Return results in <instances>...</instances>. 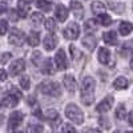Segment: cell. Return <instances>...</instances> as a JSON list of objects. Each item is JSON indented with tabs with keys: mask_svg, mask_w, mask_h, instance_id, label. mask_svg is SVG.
<instances>
[{
	"mask_svg": "<svg viewBox=\"0 0 133 133\" xmlns=\"http://www.w3.org/2000/svg\"><path fill=\"white\" fill-rule=\"evenodd\" d=\"M95 87L96 83L93 77L85 76L81 81V100L85 105H91L95 100Z\"/></svg>",
	"mask_w": 133,
	"mask_h": 133,
	"instance_id": "cell-1",
	"label": "cell"
},
{
	"mask_svg": "<svg viewBox=\"0 0 133 133\" xmlns=\"http://www.w3.org/2000/svg\"><path fill=\"white\" fill-rule=\"evenodd\" d=\"M37 89L47 95V96H52V97H59L61 95V88L59 85V83L56 81H44L41 84H39Z\"/></svg>",
	"mask_w": 133,
	"mask_h": 133,
	"instance_id": "cell-2",
	"label": "cell"
},
{
	"mask_svg": "<svg viewBox=\"0 0 133 133\" xmlns=\"http://www.w3.org/2000/svg\"><path fill=\"white\" fill-rule=\"evenodd\" d=\"M65 115L66 117H68L71 121H73L75 124H83V121H84V116H83V112H81V109L75 105V104H68L65 108Z\"/></svg>",
	"mask_w": 133,
	"mask_h": 133,
	"instance_id": "cell-3",
	"label": "cell"
},
{
	"mask_svg": "<svg viewBox=\"0 0 133 133\" xmlns=\"http://www.w3.org/2000/svg\"><path fill=\"white\" fill-rule=\"evenodd\" d=\"M25 33L23 31H20L19 28H12L9 32V37H8V41L9 44H12L15 47H20L23 45V43L25 41Z\"/></svg>",
	"mask_w": 133,
	"mask_h": 133,
	"instance_id": "cell-4",
	"label": "cell"
},
{
	"mask_svg": "<svg viewBox=\"0 0 133 133\" xmlns=\"http://www.w3.org/2000/svg\"><path fill=\"white\" fill-rule=\"evenodd\" d=\"M63 35L65 39L68 40H76L80 35V28L76 23H69L68 25L65 27V29L63 31Z\"/></svg>",
	"mask_w": 133,
	"mask_h": 133,
	"instance_id": "cell-5",
	"label": "cell"
},
{
	"mask_svg": "<svg viewBox=\"0 0 133 133\" xmlns=\"http://www.w3.org/2000/svg\"><path fill=\"white\" fill-rule=\"evenodd\" d=\"M24 120V115L19 112V110H16V112H12L8 118V129L9 130H15L20 124H21V121Z\"/></svg>",
	"mask_w": 133,
	"mask_h": 133,
	"instance_id": "cell-6",
	"label": "cell"
},
{
	"mask_svg": "<svg viewBox=\"0 0 133 133\" xmlns=\"http://www.w3.org/2000/svg\"><path fill=\"white\" fill-rule=\"evenodd\" d=\"M55 64H56V68L59 71H65L66 68H68V61H66L64 49H59L57 51L56 56H55Z\"/></svg>",
	"mask_w": 133,
	"mask_h": 133,
	"instance_id": "cell-7",
	"label": "cell"
},
{
	"mask_svg": "<svg viewBox=\"0 0 133 133\" xmlns=\"http://www.w3.org/2000/svg\"><path fill=\"white\" fill-rule=\"evenodd\" d=\"M24 69H25V61L23 59H17V60H15L12 64H11V66H9V75L11 76H17Z\"/></svg>",
	"mask_w": 133,
	"mask_h": 133,
	"instance_id": "cell-8",
	"label": "cell"
},
{
	"mask_svg": "<svg viewBox=\"0 0 133 133\" xmlns=\"http://www.w3.org/2000/svg\"><path fill=\"white\" fill-rule=\"evenodd\" d=\"M113 105V97L112 96H107L103 101H100L96 107V110L100 113H104V112H108V110L112 108Z\"/></svg>",
	"mask_w": 133,
	"mask_h": 133,
	"instance_id": "cell-9",
	"label": "cell"
},
{
	"mask_svg": "<svg viewBox=\"0 0 133 133\" xmlns=\"http://www.w3.org/2000/svg\"><path fill=\"white\" fill-rule=\"evenodd\" d=\"M43 44H44V48L47 51H52L57 45V37L55 35H47L43 40Z\"/></svg>",
	"mask_w": 133,
	"mask_h": 133,
	"instance_id": "cell-10",
	"label": "cell"
},
{
	"mask_svg": "<svg viewBox=\"0 0 133 133\" xmlns=\"http://www.w3.org/2000/svg\"><path fill=\"white\" fill-rule=\"evenodd\" d=\"M40 71L44 75H53L55 73V68H53V61L51 57H47L44 61H41V66H40Z\"/></svg>",
	"mask_w": 133,
	"mask_h": 133,
	"instance_id": "cell-11",
	"label": "cell"
},
{
	"mask_svg": "<svg viewBox=\"0 0 133 133\" xmlns=\"http://www.w3.org/2000/svg\"><path fill=\"white\" fill-rule=\"evenodd\" d=\"M63 83H64L65 89L68 91L69 93H73V92L76 91V80H75V77H73V76H71V75L64 76Z\"/></svg>",
	"mask_w": 133,
	"mask_h": 133,
	"instance_id": "cell-12",
	"label": "cell"
},
{
	"mask_svg": "<svg viewBox=\"0 0 133 133\" xmlns=\"http://www.w3.org/2000/svg\"><path fill=\"white\" fill-rule=\"evenodd\" d=\"M19 100H20V98H19L17 96L9 93L8 96H5V97L3 98L2 104H3V107H5V108H15V107L19 104Z\"/></svg>",
	"mask_w": 133,
	"mask_h": 133,
	"instance_id": "cell-13",
	"label": "cell"
},
{
	"mask_svg": "<svg viewBox=\"0 0 133 133\" xmlns=\"http://www.w3.org/2000/svg\"><path fill=\"white\" fill-rule=\"evenodd\" d=\"M55 16H56V19L59 21L64 23V21L68 19V9H66L63 4H59L56 7V9H55Z\"/></svg>",
	"mask_w": 133,
	"mask_h": 133,
	"instance_id": "cell-14",
	"label": "cell"
},
{
	"mask_svg": "<svg viewBox=\"0 0 133 133\" xmlns=\"http://www.w3.org/2000/svg\"><path fill=\"white\" fill-rule=\"evenodd\" d=\"M83 44L85 45V48H88L89 51H93L96 48V44H97V40L96 37L92 35V33H87L83 39Z\"/></svg>",
	"mask_w": 133,
	"mask_h": 133,
	"instance_id": "cell-15",
	"label": "cell"
},
{
	"mask_svg": "<svg viewBox=\"0 0 133 133\" xmlns=\"http://www.w3.org/2000/svg\"><path fill=\"white\" fill-rule=\"evenodd\" d=\"M71 9H72L73 15H75L77 19H83V16H84V8H83V5H81L79 2L72 0V2H71Z\"/></svg>",
	"mask_w": 133,
	"mask_h": 133,
	"instance_id": "cell-16",
	"label": "cell"
},
{
	"mask_svg": "<svg viewBox=\"0 0 133 133\" xmlns=\"http://www.w3.org/2000/svg\"><path fill=\"white\" fill-rule=\"evenodd\" d=\"M29 5H28V3L25 2V0H19L17 2V14H19V16L20 17H27V15H28V12H29Z\"/></svg>",
	"mask_w": 133,
	"mask_h": 133,
	"instance_id": "cell-17",
	"label": "cell"
},
{
	"mask_svg": "<svg viewBox=\"0 0 133 133\" xmlns=\"http://www.w3.org/2000/svg\"><path fill=\"white\" fill-rule=\"evenodd\" d=\"M104 41L107 44H109V45H115V44L117 43V33L115 31H109V32H105L104 35Z\"/></svg>",
	"mask_w": 133,
	"mask_h": 133,
	"instance_id": "cell-18",
	"label": "cell"
},
{
	"mask_svg": "<svg viewBox=\"0 0 133 133\" xmlns=\"http://www.w3.org/2000/svg\"><path fill=\"white\" fill-rule=\"evenodd\" d=\"M110 60V52L108 48H100L98 51V61L101 64H108Z\"/></svg>",
	"mask_w": 133,
	"mask_h": 133,
	"instance_id": "cell-19",
	"label": "cell"
},
{
	"mask_svg": "<svg viewBox=\"0 0 133 133\" xmlns=\"http://www.w3.org/2000/svg\"><path fill=\"white\" fill-rule=\"evenodd\" d=\"M27 41L31 47H37L39 45V43H40V35H39V32H35V31H32L28 37H27Z\"/></svg>",
	"mask_w": 133,
	"mask_h": 133,
	"instance_id": "cell-20",
	"label": "cell"
},
{
	"mask_svg": "<svg viewBox=\"0 0 133 133\" xmlns=\"http://www.w3.org/2000/svg\"><path fill=\"white\" fill-rule=\"evenodd\" d=\"M118 31H120V33L123 36H127L133 31V24L129 23V21H123V23L120 24V27H118Z\"/></svg>",
	"mask_w": 133,
	"mask_h": 133,
	"instance_id": "cell-21",
	"label": "cell"
},
{
	"mask_svg": "<svg viewBox=\"0 0 133 133\" xmlns=\"http://www.w3.org/2000/svg\"><path fill=\"white\" fill-rule=\"evenodd\" d=\"M91 9H92V12H93L95 15H100V14H104V12H105L107 7H105L104 3H101V2H93L92 5H91Z\"/></svg>",
	"mask_w": 133,
	"mask_h": 133,
	"instance_id": "cell-22",
	"label": "cell"
},
{
	"mask_svg": "<svg viewBox=\"0 0 133 133\" xmlns=\"http://www.w3.org/2000/svg\"><path fill=\"white\" fill-rule=\"evenodd\" d=\"M43 118L53 123V121L59 120V113H57V110H55V109H48V110H45V113L43 115Z\"/></svg>",
	"mask_w": 133,
	"mask_h": 133,
	"instance_id": "cell-23",
	"label": "cell"
},
{
	"mask_svg": "<svg viewBox=\"0 0 133 133\" xmlns=\"http://www.w3.org/2000/svg\"><path fill=\"white\" fill-rule=\"evenodd\" d=\"M129 85V81L125 79V77H117V79L113 81V87L116 89H125Z\"/></svg>",
	"mask_w": 133,
	"mask_h": 133,
	"instance_id": "cell-24",
	"label": "cell"
},
{
	"mask_svg": "<svg viewBox=\"0 0 133 133\" xmlns=\"http://www.w3.org/2000/svg\"><path fill=\"white\" fill-rule=\"evenodd\" d=\"M36 5H37L39 9L43 11V12H49V11L52 9V3L47 2V0H37Z\"/></svg>",
	"mask_w": 133,
	"mask_h": 133,
	"instance_id": "cell-25",
	"label": "cell"
},
{
	"mask_svg": "<svg viewBox=\"0 0 133 133\" xmlns=\"http://www.w3.org/2000/svg\"><path fill=\"white\" fill-rule=\"evenodd\" d=\"M97 21H98V23L101 24V25H109L110 23H112V17L104 12V14L97 15Z\"/></svg>",
	"mask_w": 133,
	"mask_h": 133,
	"instance_id": "cell-26",
	"label": "cell"
},
{
	"mask_svg": "<svg viewBox=\"0 0 133 133\" xmlns=\"http://www.w3.org/2000/svg\"><path fill=\"white\" fill-rule=\"evenodd\" d=\"M116 117L118 120H124L127 117V109H125V105L124 104H120L116 109Z\"/></svg>",
	"mask_w": 133,
	"mask_h": 133,
	"instance_id": "cell-27",
	"label": "cell"
},
{
	"mask_svg": "<svg viewBox=\"0 0 133 133\" xmlns=\"http://www.w3.org/2000/svg\"><path fill=\"white\" fill-rule=\"evenodd\" d=\"M43 20H44V16L39 12H33L31 15V21H32V24H35V25H40L43 23Z\"/></svg>",
	"mask_w": 133,
	"mask_h": 133,
	"instance_id": "cell-28",
	"label": "cell"
},
{
	"mask_svg": "<svg viewBox=\"0 0 133 133\" xmlns=\"http://www.w3.org/2000/svg\"><path fill=\"white\" fill-rule=\"evenodd\" d=\"M84 29H85V33H93V32H96L97 27H96L95 20H88V21H85Z\"/></svg>",
	"mask_w": 133,
	"mask_h": 133,
	"instance_id": "cell-29",
	"label": "cell"
},
{
	"mask_svg": "<svg viewBox=\"0 0 133 133\" xmlns=\"http://www.w3.org/2000/svg\"><path fill=\"white\" fill-rule=\"evenodd\" d=\"M108 7L110 9H113L115 12H117V14H121L125 9L124 4H121V3H110V2H108Z\"/></svg>",
	"mask_w": 133,
	"mask_h": 133,
	"instance_id": "cell-30",
	"label": "cell"
},
{
	"mask_svg": "<svg viewBox=\"0 0 133 133\" xmlns=\"http://www.w3.org/2000/svg\"><path fill=\"white\" fill-rule=\"evenodd\" d=\"M19 83H20V87L23 88V89H29V85H31V81H29V77L28 76H21L20 77V80H19Z\"/></svg>",
	"mask_w": 133,
	"mask_h": 133,
	"instance_id": "cell-31",
	"label": "cell"
},
{
	"mask_svg": "<svg viewBox=\"0 0 133 133\" xmlns=\"http://www.w3.org/2000/svg\"><path fill=\"white\" fill-rule=\"evenodd\" d=\"M69 51H71V55H72L73 60H79V59L81 57V52L77 49L73 44H72V45H69Z\"/></svg>",
	"mask_w": 133,
	"mask_h": 133,
	"instance_id": "cell-32",
	"label": "cell"
},
{
	"mask_svg": "<svg viewBox=\"0 0 133 133\" xmlns=\"http://www.w3.org/2000/svg\"><path fill=\"white\" fill-rule=\"evenodd\" d=\"M132 53V47L129 45V44H124L123 48L120 49V55L121 56H124V57H128V55Z\"/></svg>",
	"mask_w": 133,
	"mask_h": 133,
	"instance_id": "cell-33",
	"label": "cell"
},
{
	"mask_svg": "<svg viewBox=\"0 0 133 133\" xmlns=\"http://www.w3.org/2000/svg\"><path fill=\"white\" fill-rule=\"evenodd\" d=\"M45 28H47V31H49V32H55V31H56V23H55L53 19L45 20Z\"/></svg>",
	"mask_w": 133,
	"mask_h": 133,
	"instance_id": "cell-34",
	"label": "cell"
},
{
	"mask_svg": "<svg viewBox=\"0 0 133 133\" xmlns=\"http://www.w3.org/2000/svg\"><path fill=\"white\" fill-rule=\"evenodd\" d=\"M41 59H43V56H41V53L40 52H33L32 53V57H31V60H32V63L35 64V65H39L40 64V61H41Z\"/></svg>",
	"mask_w": 133,
	"mask_h": 133,
	"instance_id": "cell-35",
	"label": "cell"
},
{
	"mask_svg": "<svg viewBox=\"0 0 133 133\" xmlns=\"http://www.w3.org/2000/svg\"><path fill=\"white\" fill-rule=\"evenodd\" d=\"M8 31V24L5 20H0V35H4Z\"/></svg>",
	"mask_w": 133,
	"mask_h": 133,
	"instance_id": "cell-36",
	"label": "cell"
},
{
	"mask_svg": "<svg viewBox=\"0 0 133 133\" xmlns=\"http://www.w3.org/2000/svg\"><path fill=\"white\" fill-rule=\"evenodd\" d=\"M43 125H29L28 128H27V130L28 132H43Z\"/></svg>",
	"mask_w": 133,
	"mask_h": 133,
	"instance_id": "cell-37",
	"label": "cell"
},
{
	"mask_svg": "<svg viewBox=\"0 0 133 133\" xmlns=\"http://www.w3.org/2000/svg\"><path fill=\"white\" fill-rule=\"evenodd\" d=\"M19 14H17V11H15V9H11L9 11V19L12 20V21H16V20H19Z\"/></svg>",
	"mask_w": 133,
	"mask_h": 133,
	"instance_id": "cell-38",
	"label": "cell"
},
{
	"mask_svg": "<svg viewBox=\"0 0 133 133\" xmlns=\"http://www.w3.org/2000/svg\"><path fill=\"white\" fill-rule=\"evenodd\" d=\"M100 124H101L104 128H109V120L105 118V117H101L100 118Z\"/></svg>",
	"mask_w": 133,
	"mask_h": 133,
	"instance_id": "cell-39",
	"label": "cell"
},
{
	"mask_svg": "<svg viewBox=\"0 0 133 133\" xmlns=\"http://www.w3.org/2000/svg\"><path fill=\"white\" fill-rule=\"evenodd\" d=\"M61 130H63V132H75V127L66 124V125H64V127L61 128Z\"/></svg>",
	"mask_w": 133,
	"mask_h": 133,
	"instance_id": "cell-40",
	"label": "cell"
},
{
	"mask_svg": "<svg viewBox=\"0 0 133 133\" xmlns=\"http://www.w3.org/2000/svg\"><path fill=\"white\" fill-rule=\"evenodd\" d=\"M9 93H12V95H15V96H17L19 98H21V92H20V91H17V89H16V88H14V87H12V88H11V91H9Z\"/></svg>",
	"mask_w": 133,
	"mask_h": 133,
	"instance_id": "cell-41",
	"label": "cell"
},
{
	"mask_svg": "<svg viewBox=\"0 0 133 133\" xmlns=\"http://www.w3.org/2000/svg\"><path fill=\"white\" fill-rule=\"evenodd\" d=\"M5 11H7V4H5V3H3V2H0V15L4 14Z\"/></svg>",
	"mask_w": 133,
	"mask_h": 133,
	"instance_id": "cell-42",
	"label": "cell"
},
{
	"mask_svg": "<svg viewBox=\"0 0 133 133\" xmlns=\"http://www.w3.org/2000/svg\"><path fill=\"white\" fill-rule=\"evenodd\" d=\"M0 80H2V81L7 80V73H5L4 69H0Z\"/></svg>",
	"mask_w": 133,
	"mask_h": 133,
	"instance_id": "cell-43",
	"label": "cell"
},
{
	"mask_svg": "<svg viewBox=\"0 0 133 133\" xmlns=\"http://www.w3.org/2000/svg\"><path fill=\"white\" fill-rule=\"evenodd\" d=\"M128 123H129L130 127H133V110L129 112V115H128Z\"/></svg>",
	"mask_w": 133,
	"mask_h": 133,
	"instance_id": "cell-44",
	"label": "cell"
},
{
	"mask_svg": "<svg viewBox=\"0 0 133 133\" xmlns=\"http://www.w3.org/2000/svg\"><path fill=\"white\" fill-rule=\"evenodd\" d=\"M9 59H11V53H4L3 57H2V61H3V63H7Z\"/></svg>",
	"mask_w": 133,
	"mask_h": 133,
	"instance_id": "cell-45",
	"label": "cell"
},
{
	"mask_svg": "<svg viewBox=\"0 0 133 133\" xmlns=\"http://www.w3.org/2000/svg\"><path fill=\"white\" fill-rule=\"evenodd\" d=\"M35 104V97H28V105H33Z\"/></svg>",
	"mask_w": 133,
	"mask_h": 133,
	"instance_id": "cell-46",
	"label": "cell"
},
{
	"mask_svg": "<svg viewBox=\"0 0 133 133\" xmlns=\"http://www.w3.org/2000/svg\"><path fill=\"white\" fill-rule=\"evenodd\" d=\"M129 65H130V68H132V69H133V59H132V60H130V64H129Z\"/></svg>",
	"mask_w": 133,
	"mask_h": 133,
	"instance_id": "cell-47",
	"label": "cell"
},
{
	"mask_svg": "<svg viewBox=\"0 0 133 133\" xmlns=\"http://www.w3.org/2000/svg\"><path fill=\"white\" fill-rule=\"evenodd\" d=\"M25 2H27V3H31V2H33V0H25Z\"/></svg>",
	"mask_w": 133,
	"mask_h": 133,
	"instance_id": "cell-48",
	"label": "cell"
}]
</instances>
